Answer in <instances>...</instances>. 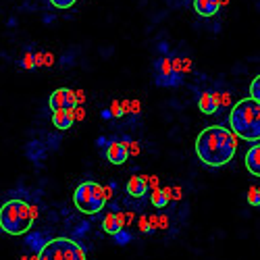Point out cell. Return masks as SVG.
<instances>
[{"mask_svg": "<svg viewBox=\"0 0 260 260\" xmlns=\"http://www.w3.org/2000/svg\"><path fill=\"white\" fill-rule=\"evenodd\" d=\"M238 152V137L231 129L221 125H210L198 133L196 137V154L200 162L210 169H219L229 164Z\"/></svg>", "mask_w": 260, "mask_h": 260, "instance_id": "obj_1", "label": "cell"}, {"mask_svg": "<svg viewBox=\"0 0 260 260\" xmlns=\"http://www.w3.org/2000/svg\"><path fill=\"white\" fill-rule=\"evenodd\" d=\"M35 219H38L35 206H31L21 198H10L0 206V231L13 235V238L31 231Z\"/></svg>", "mask_w": 260, "mask_h": 260, "instance_id": "obj_2", "label": "cell"}, {"mask_svg": "<svg viewBox=\"0 0 260 260\" xmlns=\"http://www.w3.org/2000/svg\"><path fill=\"white\" fill-rule=\"evenodd\" d=\"M231 133L246 141L260 139V104L252 98H244L233 106L229 115Z\"/></svg>", "mask_w": 260, "mask_h": 260, "instance_id": "obj_3", "label": "cell"}, {"mask_svg": "<svg viewBox=\"0 0 260 260\" xmlns=\"http://www.w3.org/2000/svg\"><path fill=\"white\" fill-rule=\"evenodd\" d=\"M106 196H104V185L96 181H84L75 187L73 192V204L79 212L84 215H96L106 206Z\"/></svg>", "mask_w": 260, "mask_h": 260, "instance_id": "obj_4", "label": "cell"}, {"mask_svg": "<svg viewBox=\"0 0 260 260\" xmlns=\"http://www.w3.org/2000/svg\"><path fill=\"white\" fill-rule=\"evenodd\" d=\"M38 260H88L86 250L77 242L67 238H50L38 254Z\"/></svg>", "mask_w": 260, "mask_h": 260, "instance_id": "obj_5", "label": "cell"}, {"mask_svg": "<svg viewBox=\"0 0 260 260\" xmlns=\"http://www.w3.org/2000/svg\"><path fill=\"white\" fill-rule=\"evenodd\" d=\"M154 84L158 88H179L181 81L175 77L171 56H160L154 63Z\"/></svg>", "mask_w": 260, "mask_h": 260, "instance_id": "obj_6", "label": "cell"}, {"mask_svg": "<svg viewBox=\"0 0 260 260\" xmlns=\"http://www.w3.org/2000/svg\"><path fill=\"white\" fill-rule=\"evenodd\" d=\"M48 106L50 111H67V109H75L77 100H75V92L69 90V88H58L50 94L48 98Z\"/></svg>", "mask_w": 260, "mask_h": 260, "instance_id": "obj_7", "label": "cell"}, {"mask_svg": "<svg viewBox=\"0 0 260 260\" xmlns=\"http://www.w3.org/2000/svg\"><path fill=\"white\" fill-rule=\"evenodd\" d=\"M104 156L111 164H125V160L129 158V150H127L123 139L113 137L109 144L104 146Z\"/></svg>", "mask_w": 260, "mask_h": 260, "instance_id": "obj_8", "label": "cell"}, {"mask_svg": "<svg viewBox=\"0 0 260 260\" xmlns=\"http://www.w3.org/2000/svg\"><path fill=\"white\" fill-rule=\"evenodd\" d=\"M125 227H127V217H125V212H121V210L106 212L104 219H102V229H104V233H109V235H117Z\"/></svg>", "mask_w": 260, "mask_h": 260, "instance_id": "obj_9", "label": "cell"}, {"mask_svg": "<svg viewBox=\"0 0 260 260\" xmlns=\"http://www.w3.org/2000/svg\"><path fill=\"white\" fill-rule=\"evenodd\" d=\"M198 109L204 115H215L221 109V94L215 92V90L202 92L200 94V98H198Z\"/></svg>", "mask_w": 260, "mask_h": 260, "instance_id": "obj_10", "label": "cell"}, {"mask_svg": "<svg viewBox=\"0 0 260 260\" xmlns=\"http://www.w3.org/2000/svg\"><path fill=\"white\" fill-rule=\"evenodd\" d=\"M50 242V235L48 233H44V231H27L25 233V248L31 252V254H40L42 250H44V246Z\"/></svg>", "mask_w": 260, "mask_h": 260, "instance_id": "obj_11", "label": "cell"}, {"mask_svg": "<svg viewBox=\"0 0 260 260\" xmlns=\"http://www.w3.org/2000/svg\"><path fill=\"white\" fill-rule=\"evenodd\" d=\"M125 190H127V194L131 198H144L148 194V177H144V175L131 177V179L127 181Z\"/></svg>", "mask_w": 260, "mask_h": 260, "instance_id": "obj_12", "label": "cell"}, {"mask_svg": "<svg viewBox=\"0 0 260 260\" xmlns=\"http://www.w3.org/2000/svg\"><path fill=\"white\" fill-rule=\"evenodd\" d=\"M75 109H67V111H54L52 113V125L61 131H67V129L73 127L75 123V115H73Z\"/></svg>", "mask_w": 260, "mask_h": 260, "instance_id": "obj_13", "label": "cell"}, {"mask_svg": "<svg viewBox=\"0 0 260 260\" xmlns=\"http://www.w3.org/2000/svg\"><path fill=\"white\" fill-rule=\"evenodd\" d=\"M150 200L154 208H167V204L173 200V187H154Z\"/></svg>", "mask_w": 260, "mask_h": 260, "instance_id": "obj_14", "label": "cell"}, {"mask_svg": "<svg viewBox=\"0 0 260 260\" xmlns=\"http://www.w3.org/2000/svg\"><path fill=\"white\" fill-rule=\"evenodd\" d=\"M246 169L250 171L254 177H260V144H254L250 150L246 152Z\"/></svg>", "mask_w": 260, "mask_h": 260, "instance_id": "obj_15", "label": "cell"}, {"mask_svg": "<svg viewBox=\"0 0 260 260\" xmlns=\"http://www.w3.org/2000/svg\"><path fill=\"white\" fill-rule=\"evenodd\" d=\"M221 8L219 0H194V10L200 17H215Z\"/></svg>", "mask_w": 260, "mask_h": 260, "instance_id": "obj_16", "label": "cell"}, {"mask_svg": "<svg viewBox=\"0 0 260 260\" xmlns=\"http://www.w3.org/2000/svg\"><path fill=\"white\" fill-rule=\"evenodd\" d=\"M19 67H21V69H25V71H31V69H35V61H33V50H31V48H27L25 52H23L21 61H19Z\"/></svg>", "mask_w": 260, "mask_h": 260, "instance_id": "obj_17", "label": "cell"}, {"mask_svg": "<svg viewBox=\"0 0 260 260\" xmlns=\"http://www.w3.org/2000/svg\"><path fill=\"white\" fill-rule=\"evenodd\" d=\"M171 65H173L175 77L183 84V75H185V71H183V56H173V58H171Z\"/></svg>", "mask_w": 260, "mask_h": 260, "instance_id": "obj_18", "label": "cell"}, {"mask_svg": "<svg viewBox=\"0 0 260 260\" xmlns=\"http://www.w3.org/2000/svg\"><path fill=\"white\" fill-rule=\"evenodd\" d=\"M248 204L250 206H256V208H260V192H258V187H250V190H248Z\"/></svg>", "mask_w": 260, "mask_h": 260, "instance_id": "obj_19", "label": "cell"}, {"mask_svg": "<svg viewBox=\"0 0 260 260\" xmlns=\"http://www.w3.org/2000/svg\"><path fill=\"white\" fill-rule=\"evenodd\" d=\"M250 98L260 104V75H256L250 84Z\"/></svg>", "mask_w": 260, "mask_h": 260, "instance_id": "obj_20", "label": "cell"}, {"mask_svg": "<svg viewBox=\"0 0 260 260\" xmlns=\"http://www.w3.org/2000/svg\"><path fill=\"white\" fill-rule=\"evenodd\" d=\"M48 2L58 10H67V8H73L77 0H48Z\"/></svg>", "mask_w": 260, "mask_h": 260, "instance_id": "obj_21", "label": "cell"}, {"mask_svg": "<svg viewBox=\"0 0 260 260\" xmlns=\"http://www.w3.org/2000/svg\"><path fill=\"white\" fill-rule=\"evenodd\" d=\"M111 115L115 117V119H121V117L125 115V111L121 109V102H117V100L111 102Z\"/></svg>", "mask_w": 260, "mask_h": 260, "instance_id": "obj_22", "label": "cell"}, {"mask_svg": "<svg viewBox=\"0 0 260 260\" xmlns=\"http://www.w3.org/2000/svg\"><path fill=\"white\" fill-rule=\"evenodd\" d=\"M113 238H115V242L119 244V246H125V244H129V240H131V235H129L125 229H121L117 235H113Z\"/></svg>", "mask_w": 260, "mask_h": 260, "instance_id": "obj_23", "label": "cell"}, {"mask_svg": "<svg viewBox=\"0 0 260 260\" xmlns=\"http://www.w3.org/2000/svg\"><path fill=\"white\" fill-rule=\"evenodd\" d=\"M139 231L141 233H154L150 227V223H148V217H139Z\"/></svg>", "mask_w": 260, "mask_h": 260, "instance_id": "obj_24", "label": "cell"}, {"mask_svg": "<svg viewBox=\"0 0 260 260\" xmlns=\"http://www.w3.org/2000/svg\"><path fill=\"white\" fill-rule=\"evenodd\" d=\"M73 115H75V121H81V119H84V117H86V111H84V106H75Z\"/></svg>", "mask_w": 260, "mask_h": 260, "instance_id": "obj_25", "label": "cell"}, {"mask_svg": "<svg viewBox=\"0 0 260 260\" xmlns=\"http://www.w3.org/2000/svg\"><path fill=\"white\" fill-rule=\"evenodd\" d=\"M33 61H35V67H42L44 65V52H33Z\"/></svg>", "mask_w": 260, "mask_h": 260, "instance_id": "obj_26", "label": "cell"}, {"mask_svg": "<svg viewBox=\"0 0 260 260\" xmlns=\"http://www.w3.org/2000/svg\"><path fill=\"white\" fill-rule=\"evenodd\" d=\"M139 100H133V102H129V113H133V115H139Z\"/></svg>", "mask_w": 260, "mask_h": 260, "instance_id": "obj_27", "label": "cell"}, {"mask_svg": "<svg viewBox=\"0 0 260 260\" xmlns=\"http://www.w3.org/2000/svg\"><path fill=\"white\" fill-rule=\"evenodd\" d=\"M75 100H77V106H81L86 102V94H84V90H77L75 92Z\"/></svg>", "mask_w": 260, "mask_h": 260, "instance_id": "obj_28", "label": "cell"}, {"mask_svg": "<svg viewBox=\"0 0 260 260\" xmlns=\"http://www.w3.org/2000/svg\"><path fill=\"white\" fill-rule=\"evenodd\" d=\"M169 227V219L167 217H158V229H167Z\"/></svg>", "mask_w": 260, "mask_h": 260, "instance_id": "obj_29", "label": "cell"}, {"mask_svg": "<svg viewBox=\"0 0 260 260\" xmlns=\"http://www.w3.org/2000/svg\"><path fill=\"white\" fill-rule=\"evenodd\" d=\"M183 71H185V73H190V71H192V61H190V58H183Z\"/></svg>", "mask_w": 260, "mask_h": 260, "instance_id": "obj_30", "label": "cell"}, {"mask_svg": "<svg viewBox=\"0 0 260 260\" xmlns=\"http://www.w3.org/2000/svg\"><path fill=\"white\" fill-rule=\"evenodd\" d=\"M148 185H152V190H154V187H158V177H150Z\"/></svg>", "mask_w": 260, "mask_h": 260, "instance_id": "obj_31", "label": "cell"}, {"mask_svg": "<svg viewBox=\"0 0 260 260\" xmlns=\"http://www.w3.org/2000/svg\"><path fill=\"white\" fill-rule=\"evenodd\" d=\"M181 198V187H173V200H179Z\"/></svg>", "mask_w": 260, "mask_h": 260, "instance_id": "obj_32", "label": "cell"}, {"mask_svg": "<svg viewBox=\"0 0 260 260\" xmlns=\"http://www.w3.org/2000/svg\"><path fill=\"white\" fill-rule=\"evenodd\" d=\"M219 2H221V6H223V4H227V0H219Z\"/></svg>", "mask_w": 260, "mask_h": 260, "instance_id": "obj_33", "label": "cell"}, {"mask_svg": "<svg viewBox=\"0 0 260 260\" xmlns=\"http://www.w3.org/2000/svg\"><path fill=\"white\" fill-rule=\"evenodd\" d=\"M21 260H29V256H21Z\"/></svg>", "mask_w": 260, "mask_h": 260, "instance_id": "obj_34", "label": "cell"}]
</instances>
